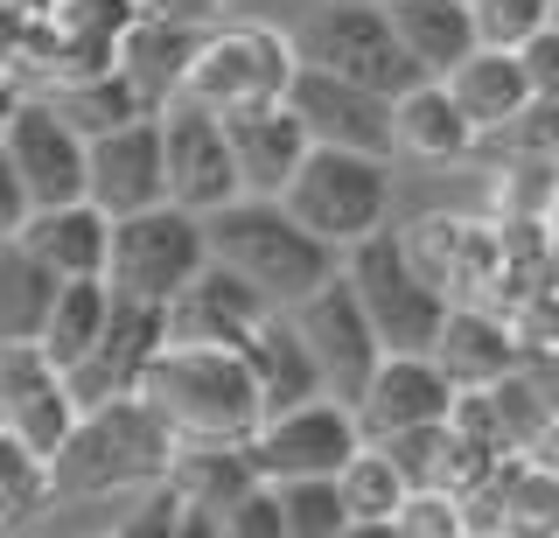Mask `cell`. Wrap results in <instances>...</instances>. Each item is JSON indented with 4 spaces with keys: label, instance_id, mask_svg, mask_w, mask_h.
I'll use <instances>...</instances> for the list:
<instances>
[{
    "label": "cell",
    "instance_id": "obj_33",
    "mask_svg": "<svg viewBox=\"0 0 559 538\" xmlns=\"http://www.w3.org/2000/svg\"><path fill=\"white\" fill-rule=\"evenodd\" d=\"M343 503H349V517H357V531H392V517H399V503L413 497V482L399 476V462L384 455L378 441H364L357 455L343 462Z\"/></svg>",
    "mask_w": 559,
    "mask_h": 538
},
{
    "label": "cell",
    "instance_id": "obj_49",
    "mask_svg": "<svg viewBox=\"0 0 559 538\" xmlns=\"http://www.w3.org/2000/svg\"><path fill=\"white\" fill-rule=\"evenodd\" d=\"M532 462H546L552 476H559V413H552V427H546V433L532 441Z\"/></svg>",
    "mask_w": 559,
    "mask_h": 538
},
{
    "label": "cell",
    "instance_id": "obj_15",
    "mask_svg": "<svg viewBox=\"0 0 559 538\" xmlns=\"http://www.w3.org/2000/svg\"><path fill=\"white\" fill-rule=\"evenodd\" d=\"M406 246L419 259L433 287L448 301H483L503 308V217L476 224V217H419L406 231Z\"/></svg>",
    "mask_w": 559,
    "mask_h": 538
},
{
    "label": "cell",
    "instance_id": "obj_48",
    "mask_svg": "<svg viewBox=\"0 0 559 538\" xmlns=\"http://www.w3.org/2000/svg\"><path fill=\"white\" fill-rule=\"evenodd\" d=\"M0 8H8V28H28V22H43L57 0H0Z\"/></svg>",
    "mask_w": 559,
    "mask_h": 538
},
{
    "label": "cell",
    "instance_id": "obj_44",
    "mask_svg": "<svg viewBox=\"0 0 559 538\" xmlns=\"http://www.w3.org/2000/svg\"><path fill=\"white\" fill-rule=\"evenodd\" d=\"M503 154H546V162H559V98H532V112L518 119V127H503L497 133Z\"/></svg>",
    "mask_w": 559,
    "mask_h": 538
},
{
    "label": "cell",
    "instance_id": "obj_21",
    "mask_svg": "<svg viewBox=\"0 0 559 538\" xmlns=\"http://www.w3.org/2000/svg\"><path fill=\"white\" fill-rule=\"evenodd\" d=\"M210 28L203 22H168V14H140L119 43V71L140 84L154 112H168L175 98L189 92V71H197V49H203Z\"/></svg>",
    "mask_w": 559,
    "mask_h": 538
},
{
    "label": "cell",
    "instance_id": "obj_22",
    "mask_svg": "<svg viewBox=\"0 0 559 538\" xmlns=\"http://www.w3.org/2000/svg\"><path fill=\"white\" fill-rule=\"evenodd\" d=\"M462 433H476L483 447H497V455H532V441L552 427V406L538 398V385L524 378V363L511 378H497V385H476L454 398V420Z\"/></svg>",
    "mask_w": 559,
    "mask_h": 538
},
{
    "label": "cell",
    "instance_id": "obj_4",
    "mask_svg": "<svg viewBox=\"0 0 559 538\" xmlns=\"http://www.w3.org/2000/svg\"><path fill=\"white\" fill-rule=\"evenodd\" d=\"M0 238H14L49 203L92 196V141H84L49 98H14L0 127Z\"/></svg>",
    "mask_w": 559,
    "mask_h": 538
},
{
    "label": "cell",
    "instance_id": "obj_46",
    "mask_svg": "<svg viewBox=\"0 0 559 538\" xmlns=\"http://www.w3.org/2000/svg\"><path fill=\"white\" fill-rule=\"evenodd\" d=\"M524 378H532L538 398L559 413V343H552V350H532V357H524Z\"/></svg>",
    "mask_w": 559,
    "mask_h": 538
},
{
    "label": "cell",
    "instance_id": "obj_18",
    "mask_svg": "<svg viewBox=\"0 0 559 538\" xmlns=\"http://www.w3.org/2000/svg\"><path fill=\"white\" fill-rule=\"evenodd\" d=\"M454 398H462V385L441 371V357H433V350H384L378 378L357 398V420H364L371 441H384V433H399V427L454 420Z\"/></svg>",
    "mask_w": 559,
    "mask_h": 538
},
{
    "label": "cell",
    "instance_id": "obj_27",
    "mask_svg": "<svg viewBox=\"0 0 559 538\" xmlns=\"http://www.w3.org/2000/svg\"><path fill=\"white\" fill-rule=\"evenodd\" d=\"M384 8H392L399 43L413 49V63L427 77H448L454 63H468L483 49L476 0H384Z\"/></svg>",
    "mask_w": 559,
    "mask_h": 538
},
{
    "label": "cell",
    "instance_id": "obj_16",
    "mask_svg": "<svg viewBox=\"0 0 559 538\" xmlns=\"http://www.w3.org/2000/svg\"><path fill=\"white\" fill-rule=\"evenodd\" d=\"M162 350H168V301H140V294L112 287V322H105L98 350L63 378L78 392V406H105V398L140 392V378H147V363Z\"/></svg>",
    "mask_w": 559,
    "mask_h": 538
},
{
    "label": "cell",
    "instance_id": "obj_50",
    "mask_svg": "<svg viewBox=\"0 0 559 538\" xmlns=\"http://www.w3.org/2000/svg\"><path fill=\"white\" fill-rule=\"evenodd\" d=\"M552 22H559V0H552Z\"/></svg>",
    "mask_w": 559,
    "mask_h": 538
},
{
    "label": "cell",
    "instance_id": "obj_9",
    "mask_svg": "<svg viewBox=\"0 0 559 538\" xmlns=\"http://www.w3.org/2000/svg\"><path fill=\"white\" fill-rule=\"evenodd\" d=\"M294 71H301V49L280 28L259 22H210V36L197 49V71H189L182 98H203L217 112H245V106H273L287 98Z\"/></svg>",
    "mask_w": 559,
    "mask_h": 538
},
{
    "label": "cell",
    "instance_id": "obj_10",
    "mask_svg": "<svg viewBox=\"0 0 559 538\" xmlns=\"http://www.w3.org/2000/svg\"><path fill=\"white\" fill-rule=\"evenodd\" d=\"M371 441L357 420V406L336 392L308 398V406L294 413H273V420H259L252 433V462L266 482H294V476H343V462L357 455V447Z\"/></svg>",
    "mask_w": 559,
    "mask_h": 538
},
{
    "label": "cell",
    "instance_id": "obj_47",
    "mask_svg": "<svg viewBox=\"0 0 559 538\" xmlns=\"http://www.w3.org/2000/svg\"><path fill=\"white\" fill-rule=\"evenodd\" d=\"M140 8H147V14H168V22H217V14H224V0H140Z\"/></svg>",
    "mask_w": 559,
    "mask_h": 538
},
{
    "label": "cell",
    "instance_id": "obj_31",
    "mask_svg": "<svg viewBox=\"0 0 559 538\" xmlns=\"http://www.w3.org/2000/svg\"><path fill=\"white\" fill-rule=\"evenodd\" d=\"M35 98H49L70 127L84 133V141H98V133H119V127H133V119H147L154 106L140 98V84L119 71H92V77H63V84H49V92H35Z\"/></svg>",
    "mask_w": 559,
    "mask_h": 538
},
{
    "label": "cell",
    "instance_id": "obj_34",
    "mask_svg": "<svg viewBox=\"0 0 559 538\" xmlns=\"http://www.w3.org/2000/svg\"><path fill=\"white\" fill-rule=\"evenodd\" d=\"M43 511H57V476L49 455H35L28 441L0 433V531H35Z\"/></svg>",
    "mask_w": 559,
    "mask_h": 538
},
{
    "label": "cell",
    "instance_id": "obj_5",
    "mask_svg": "<svg viewBox=\"0 0 559 538\" xmlns=\"http://www.w3.org/2000/svg\"><path fill=\"white\" fill-rule=\"evenodd\" d=\"M343 280L357 287V301H364V315L378 322V336H384V350H433L441 343V322H448V294L419 273V259L406 246V231H371V238H357V246L343 252Z\"/></svg>",
    "mask_w": 559,
    "mask_h": 538
},
{
    "label": "cell",
    "instance_id": "obj_1",
    "mask_svg": "<svg viewBox=\"0 0 559 538\" xmlns=\"http://www.w3.org/2000/svg\"><path fill=\"white\" fill-rule=\"evenodd\" d=\"M175 455H182V433H175L140 392L105 398V406H84V420L70 427V441L49 455L57 503L140 497V490H154V482L175 468Z\"/></svg>",
    "mask_w": 559,
    "mask_h": 538
},
{
    "label": "cell",
    "instance_id": "obj_3",
    "mask_svg": "<svg viewBox=\"0 0 559 538\" xmlns=\"http://www.w3.org/2000/svg\"><path fill=\"white\" fill-rule=\"evenodd\" d=\"M210 259H224L252 287H266L273 308H301L314 287H329L343 273V252L329 238H314L280 196H238L224 211H210Z\"/></svg>",
    "mask_w": 559,
    "mask_h": 538
},
{
    "label": "cell",
    "instance_id": "obj_14",
    "mask_svg": "<svg viewBox=\"0 0 559 538\" xmlns=\"http://www.w3.org/2000/svg\"><path fill=\"white\" fill-rule=\"evenodd\" d=\"M287 106L301 112V127L314 133V147H364V154H392L399 147V98L349 84L336 71L301 63L287 84Z\"/></svg>",
    "mask_w": 559,
    "mask_h": 538
},
{
    "label": "cell",
    "instance_id": "obj_41",
    "mask_svg": "<svg viewBox=\"0 0 559 538\" xmlns=\"http://www.w3.org/2000/svg\"><path fill=\"white\" fill-rule=\"evenodd\" d=\"M392 531H406V538H462V497L454 490H413L406 503H399V517H392Z\"/></svg>",
    "mask_w": 559,
    "mask_h": 538
},
{
    "label": "cell",
    "instance_id": "obj_12",
    "mask_svg": "<svg viewBox=\"0 0 559 538\" xmlns=\"http://www.w3.org/2000/svg\"><path fill=\"white\" fill-rule=\"evenodd\" d=\"M78 420L84 406L57 357L43 343H0V433L28 441L35 455H57Z\"/></svg>",
    "mask_w": 559,
    "mask_h": 538
},
{
    "label": "cell",
    "instance_id": "obj_37",
    "mask_svg": "<svg viewBox=\"0 0 559 538\" xmlns=\"http://www.w3.org/2000/svg\"><path fill=\"white\" fill-rule=\"evenodd\" d=\"M552 189H559V162H546V154H518L497 168V217H552Z\"/></svg>",
    "mask_w": 559,
    "mask_h": 538
},
{
    "label": "cell",
    "instance_id": "obj_8",
    "mask_svg": "<svg viewBox=\"0 0 559 538\" xmlns=\"http://www.w3.org/2000/svg\"><path fill=\"white\" fill-rule=\"evenodd\" d=\"M210 266V217L189 203H154V211L112 217V259H105V280L140 301H175L197 273Z\"/></svg>",
    "mask_w": 559,
    "mask_h": 538
},
{
    "label": "cell",
    "instance_id": "obj_17",
    "mask_svg": "<svg viewBox=\"0 0 559 538\" xmlns=\"http://www.w3.org/2000/svg\"><path fill=\"white\" fill-rule=\"evenodd\" d=\"M273 315L280 308H273L266 287H252L238 266L210 259L197 280L168 301V343H224V350H245Z\"/></svg>",
    "mask_w": 559,
    "mask_h": 538
},
{
    "label": "cell",
    "instance_id": "obj_29",
    "mask_svg": "<svg viewBox=\"0 0 559 538\" xmlns=\"http://www.w3.org/2000/svg\"><path fill=\"white\" fill-rule=\"evenodd\" d=\"M57 294H63V273L35 246L8 238V246H0V343H35L43 336Z\"/></svg>",
    "mask_w": 559,
    "mask_h": 538
},
{
    "label": "cell",
    "instance_id": "obj_2",
    "mask_svg": "<svg viewBox=\"0 0 559 538\" xmlns=\"http://www.w3.org/2000/svg\"><path fill=\"white\" fill-rule=\"evenodd\" d=\"M140 398L182 441H252L259 420H266L252 363H245V350H224V343H168L140 378Z\"/></svg>",
    "mask_w": 559,
    "mask_h": 538
},
{
    "label": "cell",
    "instance_id": "obj_36",
    "mask_svg": "<svg viewBox=\"0 0 559 538\" xmlns=\"http://www.w3.org/2000/svg\"><path fill=\"white\" fill-rule=\"evenodd\" d=\"M280 497H287V538H349L357 531L336 476H294V482H280Z\"/></svg>",
    "mask_w": 559,
    "mask_h": 538
},
{
    "label": "cell",
    "instance_id": "obj_23",
    "mask_svg": "<svg viewBox=\"0 0 559 538\" xmlns=\"http://www.w3.org/2000/svg\"><path fill=\"white\" fill-rule=\"evenodd\" d=\"M433 357H441V371H448L462 392L497 385V378H511L518 363H524L511 322H503V308H483V301H454V308H448Z\"/></svg>",
    "mask_w": 559,
    "mask_h": 538
},
{
    "label": "cell",
    "instance_id": "obj_19",
    "mask_svg": "<svg viewBox=\"0 0 559 538\" xmlns=\"http://www.w3.org/2000/svg\"><path fill=\"white\" fill-rule=\"evenodd\" d=\"M92 203L112 217H133V211H154L168 203V133H162V112L133 119L119 133H98L92 141Z\"/></svg>",
    "mask_w": 559,
    "mask_h": 538
},
{
    "label": "cell",
    "instance_id": "obj_6",
    "mask_svg": "<svg viewBox=\"0 0 559 538\" xmlns=\"http://www.w3.org/2000/svg\"><path fill=\"white\" fill-rule=\"evenodd\" d=\"M280 203H287L314 238H329L336 252H349L357 238H371V231L392 224V168H384V154H364V147H308L301 176L287 182Z\"/></svg>",
    "mask_w": 559,
    "mask_h": 538
},
{
    "label": "cell",
    "instance_id": "obj_43",
    "mask_svg": "<svg viewBox=\"0 0 559 538\" xmlns=\"http://www.w3.org/2000/svg\"><path fill=\"white\" fill-rule=\"evenodd\" d=\"M224 538H287V497H280V482L245 490L231 511H224Z\"/></svg>",
    "mask_w": 559,
    "mask_h": 538
},
{
    "label": "cell",
    "instance_id": "obj_45",
    "mask_svg": "<svg viewBox=\"0 0 559 538\" xmlns=\"http://www.w3.org/2000/svg\"><path fill=\"white\" fill-rule=\"evenodd\" d=\"M518 57H524V77H532V92H538V98H559V22H546L532 43L518 49Z\"/></svg>",
    "mask_w": 559,
    "mask_h": 538
},
{
    "label": "cell",
    "instance_id": "obj_7",
    "mask_svg": "<svg viewBox=\"0 0 559 538\" xmlns=\"http://www.w3.org/2000/svg\"><path fill=\"white\" fill-rule=\"evenodd\" d=\"M294 49H301V63H314V71H336L349 84H371V92H392V98L427 84L413 49L399 43L384 0H329V8H314L294 28Z\"/></svg>",
    "mask_w": 559,
    "mask_h": 538
},
{
    "label": "cell",
    "instance_id": "obj_42",
    "mask_svg": "<svg viewBox=\"0 0 559 538\" xmlns=\"http://www.w3.org/2000/svg\"><path fill=\"white\" fill-rule=\"evenodd\" d=\"M503 322H511V336H518L524 357H532V350H552V343H559V280L518 294V301L503 308Z\"/></svg>",
    "mask_w": 559,
    "mask_h": 538
},
{
    "label": "cell",
    "instance_id": "obj_13",
    "mask_svg": "<svg viewBox=\"0 0 559 538\" xmlns=\"http://www.w3.org/2000/svg\"><path fill=\"white\" fill-rule=\"evenodd\" d=\"M162 133H168V196L189 203V211H224V203L245 196V176H238V154H231V133H224V112L203 106V98H175L162 112Z\"/></svg>",
    "mask_w": 559,
    "mask_h": 538
},
{
    "label": "cell",
    "instance_id": "obj_30",
    "mask_svg": "<svg viewBox=\"0 0 559 538\" xmlns=\"http://www.w3.org/2000/svg\"><path fill=\"white\" fill-rule=\"evenodd\" d=\"M175 482H182V497L197 503V511H231L245 490H259V462H252V441H182V455L168 468Z\"/></svg>",
    "mask_w": 559,
    "mask_h": 538
},
{
    "label": "cell",
    "instance_id": "obj_40",
    "mask_svg": "<svg viewBox=\"0 0 559 538\" xmlns=\"http://www.w3.org/2000/svg\"><path fill=\"white\" fill-rule=\"evenodd\" d=\"M552 22V0H476V28L489 49H524Z\"/></svg>",
    "mask_w": 559,
    "mask_h": 538
},
{
    "label": "cell",
    "instance_id": "obj_11",
    "mask_svg": "<svg viewBox=\"0 0 559 538\" xmlns=\"http://www.w3.org/2000/svg\"><path fill=\"white\" fill-rule=\"evenodd\" d=\"M294 328L308 336V350L314 363H322V378H329V392L349 398L357 406L364 385L378 378V363H384V336H378V322L364 315V301H357V287L343 280H329V287H314L301 308H287Z\"/></svg>",
    "mask_w": 559,
    "mask_h": 538
},
{
    "label": "cell",
    "instance_id": "obj_32",
    "mask_svg": "<svg viewBox=\"0 0 559 538\" xmlns=\"http://www.w3.org/2000/svg\"><path fill=\"white\" fill-rule=\"evenodd\" d=\"M105 322H112V280H105V273H84V280H63V294H57V308H49V322H43L35 343H43L63 371H78V363L98 350Z\"/></svg>",
    "mask_w": 559,
    "mask_h": 538
},
{
    "label": "cell",
    "instance_id": "obj_24",
    "mask_svg": "<svg viewBox=\"0 0 559 538\" xmlns=\"http://www.w3.org/2000/svg\"><path fill=\"white\" fill-rule=\"evenodd\" d=\"M245 363H252V378H259V406H266V420H273V413H294V406H308V398L329 392L322 363H314L308 336L294 328L287 308H280V315L259 328L252 343H245Z\"/></svg>",
    "mask_w": 559,
    "mask_h": 538
},
{
    "label": "cell",
    "instance_id": "obj_38",
    "mask_svg": "<svg viewBox=\"0 0 559 538\" xmlns=\"http://www.w3.org/2000/svg\"><path fill=\"white\" fill-rule=\"evenodd\" d=\"M378 447L399 462V476H406L413 490H441V462H448V420H433V427H399V433H384Z\"/></svg>",
    "mask_w": 559,
    "mask_h": 538
},
{
    "label": "cell",
    "instance_id": "obj_20",
    "mask_svg": "<svg viewBox=\"0 0 559 538\" xmlns=\"http://www.w3.org/2000/svg\"><path fill=\"white\" fill-rule=\"evenodd\" d=\"M224 133H231L245 196H287V182L301 176V162H308V147H314V133L301 127V112H294L287 98L224 112Z\"/></svg>",
    "mask_w": 559,
    "mask_h": 538
},
{
    "label": "cell",
    "instance_id": "obj_28",
    "mask_svg": "<svg viewBox=\"0 0 559 538\" xmlns=\"http://www.w3.org/2000/svg\"><path fill=\"white\" fill-rule=\"evenodd\" d=\"M476 141L483 133L462 112V98L448 92V77H427L413 92H399V154H413V162H462Z\"/></svg>",
    "mask_w": 559,
    "mask_h": 538
},
{
    "label": "cell",
    "instance_id": "obj_25",
    "mask_svg": "<svg viewBox=\"0 0 559 538\" xmlns=\"http://www.w3.org/2000/svg\"><path fill=\"white\" fill-rule=\"evenodd\" d=\"M448 92L462 98V112L476 119L483 141H497L503 127H518V119L532 112V98H538L532 77H524V57H518V49H489V43L468 63H454V71H448Z\"/></svg>",
    "mask_w": 559,
    "mask_h": 538
},
{
    "label": "cell",
    "instance_id": "obj_35",
    "mask_svg": "<svg viewBox=\"0 0 559 538\" xmlns=\"http://www.w3.org/2000/svg\"><path fill=\"white\" fill-rule=\"evenodd\" d=\"M497 490L511 503V531H538V538H559V476L532 455H511L497 468Z\"/></svg>",
    "mask_w": 559,
    "mask_h": 538
},
{
    "label": "cell",
    "instance_id": "obj_39",
    "mask_svg": "<svg viewBox=\"0 0 559 538\" xmlns=\"http://www.w3.org/2000/svg\"><path fill=\"white\" fill-rule=\"evenodd\" d=\"M182 525H189V497H182V482H175V476H162V482H154V490H140L133 497V511L127 517H119V538H182Z\"/></svg>",
    "mask_w": 559,
    "mask_h": 538
},
{
    "label": "cell",
    "instance_id": "obj_26",
    "mask_svg": "<svg viewBox=\"0 0 559 538\" xmlns=\"http://www.w3.org/2000/svg\"><path fill=\"white\" fill-rule=\"evenodd\" d=\"M14 238L43 252L63 280H84V273H105V259H112V211H98L92 196L49 203V211H35Z\"/></svg>",
    "mask_w": 559,
    "mask_h": 538
}]
</instances>
